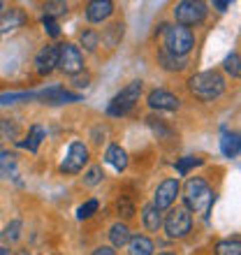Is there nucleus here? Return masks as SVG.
I'll list each match as a JSON object with an SVG mask.
<instances>
[{
    "label": "nucleus",
    "mask_w": 241,
    "mask_h": 255,
    "mask_svg": "<svg viewBox=\"0 0 241 255\" xmlns=\"http://www.w3.org/2000/svg\"><path fill=\"white\" fill-rule=\"evenodd\" d=\"M95 211H98V200H88L86 204H81V207L77 209V218H79V221H84V218H91Z\"/></svg>",
    "instance_id": "obj_31"
},
{
    "label": "nucleus",
    "mask_w": 241,
    "mask_h": 255,
    "mask_svg": "<svg viewBox=\"0 0 241 255\" xmlns=\"http://www.w3.org/2000/svg\"><path fill=\"white\" fill-rule=\"evenodd\" d=\"M239 153H241V134H239Z\"/></svg>",
    "instance_id": "obj_40"
},
{
    "label": "nucleus",
    "mask_w": 241,
    "mask_h": 255,
    "mask_svg": "<svg viewBox=\"0 0 241 255\" xmlns=\"http://www.w3.org/2000/svg\"><path fill=\"white\" fill-rule=\"evenodd\" d=\"M21 228H23V223L21 221H12L5 228V232H2V239H5V242H16V239L21 237Z\"/></svg>",
    "instance_id": "obj_28"
},
{
    "label": "nucleus",
    "mask_w": 241,
    "mask_h": 255,
    "mask_svg": "<svg viewBox=\"0 0 241 255\" xmlns=\"http://www.w3.org/2000/svg\"><path fill=\"white\" fill-rule=\"evenodd\" d=\"M148 107L151 109H158V112H176L181 105V100L176 98L174 93H169V91H165V88H155V91H151L146 98Z\"/></svg>",
    "instance_id": "obj_9"
},
{
    "label": "nucleus",
    "mask_w": 241,
    "mask_h": 255,
    "mask_svg": "<svg viewBox=\"0 0 241 255\" xmlns=\"http://www.w3.org/2000/svg\"><path fill=\"white\" fill-rule=\"evenodd\" d=\"M204 16H207V5L200 0H183L174 7V19L179 26H197L204 21Z\"/></svg>",
    "instance_id": "obj_6"
},
{
    "label": "nucleus",
    "mask_w": 241,
    "mask_h": 255,
    "mask_svg": "<svg viewBox=\"0 0 241 255\" xmlns=\"http://www.w3.org/2000/svg\"><path fill=\"white\" fill-rule=\"evenodd\" d=\"M176 195H179V181H176V179H165V181L155 188L153 207L158 209V211L169 209V207H172V202L176 200Z\"/></svg>",
    "instance_id": "obj_10"
},
{
    "label": "nucleus",
    "mask_w": 241,
    "mask_h": 255,
    "mask_svg": "<svg viewBox=\"0 0 241 255\" xmlns=\"http://www.w3.org/2000/svg\"><path fill=\"white\" fill-rule=\"evenodd\" d=\"M162 28H165V51H167V54L183 58V56L195 47V35L190 28L179 26V23H174V26H162Z\"/></svg>",
    "instance_id": "obj_3"
},
{
    "label": "nucleus",
    "mask_w": 241,
    "mask_h": 255,
    "mask_svg": "<svg viewBox=\"0 0 241 255\" xmlns=\"http://www.w3.org/2000/svg\"><path fill=\"white\" fill-rule=\"evenodd\" d=\"M19 255H30V253H28V251H19Z\"/></svg>",
    "instance_id": "obj_39"
},
{
    "label": "nucleus",
    "mask_w": 241,
    "mask_h": 255,
    "mask_svg": "<svg viewBox=\"0 0 241 255\" xmlns=\"http://www.w3.org/2000/svg\"><path fill=\"white\" fill-rule=\"evenodd\" d=\"M37 98V93H2L0 95V105H14L19 100H33Z\"/></svg>",
    "instance_id": "obj_29"
},
{
    "label": "nucleus",
    "mask_w": 241,
    "mask_h": 255,
    "mask_svg": "<svg viewBox=\"0 0 241 255\" xmlns=\"http://www.w3.org/2000/svg\"><path fill=\"white\" fill-rule=\"evenodd\" d=\"M0 255H9V251H7L5 246H0Z\"/></svg>",
    "instance_id": "obj_38"
},
{
    "label": "nucleus",
    "mask_w": 241,
    "mask_h": 255,
    "mask_svg": "<svg viewBox=\"0 0 241 255\" xmlns=\"http://www.w3.org/2000/svg\"><path fill=\"white\" fill-rule=\"evenodd\" d=\"M0 137H5V139H16L19 137V126L9 119H2L0 121Z\"/></svg>",
    "instance_id": "obj_25"
},
{
    "label": "nucleus",
    "mask_w": 241,
    "mask_h": 255,
    "mask_svg": "<svg viewBox=\"0 0 241 255\" xmlns=\"http://www.w3.org/2000/svg\"><path fill=\"white\" fill-rule=\"evenodd\" d=\"M132 235H130V228H127L125 223H114L112 228H109V242L114 249H120V246H125L130 244Z\"/></svg>",
    "instance_id": "obj_15"
},
{
    "label": "nucleus",
    "mask_w": 241,
    "mask_h": 255,
    "mask_svg": "<svg viewBox=\"0 0 241 255\" xmlns=\"http://www.w3.org/2000/svg\"><path fill=\"white\" fill-rule=\"evenodd\" d=\"M112 12H114V2H109V0H93L86 5V19L91 23H102L112 16Z\"/></svg>",
    "instance_id": "obj_13"
},
{
    "label": "nucleus",
    "mask_w": 241,
    "mask_h": 255,
    "mask_svg": "<svg viewBox=\"0 0 241 255\" xmlns=\"http://www.w3.org/2000/svg\"><path fill=\"white\" fill-rule=\"evenodd\" d=\"M130 255H153V242L144 235H137L130 239Z\"/></svg>",
    "instance_id": "obj_19"
},
{
    "label": "nucleus",
    "mask_w": 241,
    "mask_h": 255,
    "mask_svg": "<svg viewBox=\"0 0 241 255\" xmlns=\"http://www.w3.org/2000/svg\"><path fill=\"white\" fill-rule=\"evenodd\" d=\"M223 67H225V72L228 74L239 77L241 79V56L239 54H230L228 58H225V63H223Z\"/></svg>",
    "instance_id": "obj_23"
},
{
    "label": "nucleus",
    "mask_w": 241,
    "mask_h": 255,
    "mask_svg": "<svg viewBox=\"0 0 241 255\" xmlns=\"http://www.w3.org/2000/svg\"><path fill=\"white\" fill-rule=\"evenodd\" d=\"M44 9H47V16H51V14H65L67 12V5H65V2H49Z\"/></svg>",
    "instance_id": "obj_34"
},
{
    "label": "nucleus",
    "mask_w": 241,
    "mask_h": 255,
    "mask_svg": "<svg viewBox=\"0 0 241 255\" xmlns=\"http://www.w3.org/2000/svg\"><path fill=\"white\" fill-rule=\"evenodd\" d=\"M141 221H144V228H146L148 232H158V228L162 225V216L153 204H148V207H144V211H141Z\"/></svg>",
    "instance_id": "obj_18"
},
{
    "label": "nucleus",
    "mask_w": 241,
    "mask_h": 255,
    "mask_svg": "<svg viewBox=\"0 0 241 255\" xmlns=\"http://www.w3.org/2000/svg\"><path fill=\"white\" fill-rule=\"evenodd\" d=\"M116 209H119V214H123L125 218H132L134 216V207L130 200H119L116 202Z\"/></svg>",
    "instance_id": "obj_33"
},
{
    "label": "nucleus",
    "mask_w": 241,
    "mask_h": 255,
    "mask_svg": "<svg viewBox=\"0 0 241 255\" xmlns=\"http://www.w3.org/2000/svg\"><path fill=\"white\" fill-rule=\"evenodd\" d=\"M88 162V148L84 141H72L67 146V153L60 162V172L63 174H79L84 165Z\"/></svg>",
    "instance_id": "obj_7"
},
{
    "label": "nucleus",
    "mask_w": 241,
    "mask_h": 255,
    "mask_svg": "<svg viewBox=\"0 0 241 255\" xmlns=\"http://www.w3.org/2000/svg\"><path fill=\"white\" fill-rule=\"evenodd\" d=\"M2 16H5V5L0 2V21H2Z\"/></svg>",
    "instance_id": "obj_37"
},
{
    "label": "nucleus",
    "mask_w": 241,
    "mask_h": 255,
    "mask_svg": "<svg viewBox=\"0 0 241 255\" xmlns=\"http://www.w3.org/2000/svg\"><path fill=\"white\" fill-rule=\"evenodd\" d=\"M23 21H26V16H23L21 9H9V14H7V19H5V30H12V28L21 26Z\"/></svg>",
    "instance_id": "obj_30"
},
{
    "label": "nucleus",
    "mask_w": 241,
    "mask_h": 255,
    "mask_svg": "<svg viewBox=\"0 0 241 255\" xmlns=\"http://www.w3.org/2000/svg\"><path fill=\"white\" fill-rule=\"evenodd\" d=\"M79 40H81V47H86V51H95L98 44H100V35L95 30H84L79 35Z\"/></svg>",
    "instance_id": "obj_24"
},
{
    "label": "nucleus",
    "mask_w": 241,
    "mask_h": 255,
    "mask_svg": "<svg viewBox=\"0 0 241 255\" xmlns=\"http://www.w3.org/2000/svg\"><path fill=\"white\" fill-rule=\"evenodd\" d=\"M105 162L112 165L116 172H123V169L127 167V153L119 146V144H112V146L107 148V153H105Z\"/></svg>",
    "instance_id": "obj_14"
},
{
    "label": "nucleus",
    "mask_w": 241,
    "mask_h": 255,
    "mask_svg": "<svg viewBox=\"0 0 241 255\" xmlns=\"http://www.w3.org/2000/svg\"><path fill=\"white\" fill-rule=\"evenodd\" d=\"M216 255H241V242L239 239H225L216 244Z\"/></svg>",
    "instance_id": "obj_22"
},
{
    "label": "nucleus",
    "mask_w": 241,
    "mask_h": 255,
    "mask_svg": "<svg viewBox=\"0 0 241 255\" xmlns=\"http://www.w3.org/2000/svg\"><path fill=\"white\" fill-rule=\"evenodd\" d=\"M19 172V160L9 151H0V176L2 179H14Z\"/></svg>",
    "instance_id": "obj_16"
},
{
    "label": "nucleus",
    "mask_w": 241,
    "mask_h": 255,
    "mask_svg": "<svg viewBox=\"0 0 241 255\" xmlns=\"http://www.w3.org/2000/svg\"><path fill=\"white\" fill-rule=\"evenodd\" d=\"M188 88H190V93H193L195 98L209 102V100H216V98L223 95V91H225V79H223L221 72H214V70L197 72L188 79Z\"/></svg>",
    "instance_id": "obj_1"
},
{
    "label": "nucleus",
    "mask_w": 241,
    "mask_h": 255,
    "mask_svg": "<svg viewBox=\"0 0 241 255\" xmlns=\"http://www.w3.org/2000/svg\"><path fill=\"white\" fill-rule=\"evenodd\" d=\"M58 65V44L56 47H44L37 54V58H35V70H37V74H49L54 72V67Z\"/></svg>",
    "instance_id": "obj_11"
},
{
    "label": "nucleus",
    "mask_w": 241,
    "mask_h": 255,
    "mask_svg": "<svg viewBox=\"0 0 241 255\" xmlns=\"http://www.w3.org/2000/svg\"><path fill=\"white\" fill-rule=\"evenodd\" d=\"M58 67L65 74H79L84 70V56L74 44H58Z\"/></svg>",
    "instance_id": "obj_8"
},
{
    "label": "nucleus",
    "mask_w": 241,
    "mask_h": 255,
    "mask_svg": "<svg viewBox=\"0 0 241 255\" xmlns=\"http://www.w3.org/2000/svg\"><path fill=\"white\" fill-rule=\"evenodd\" d=\"M216 195L214 190L209 188V183L200 176H195L186 183V190H183V202H186V209H193V211H200L204 218L209 216L211 207H214Z\"/></svg>",
    "instance_id": "obj_2"
},
{
    "label": "nucleus",
    "mask_w": 241,
    "mask_h": 255,
    "mask_svg": "<svg viewBox=\"0 0 241 255\" xmlns=\"http://www.w3.org/2000/svg\"><path fill=\"white\" fill-rule=\"evenodd\" d=\"M91 255H116V253H114V249H112V246H98V249H95Z\"/></svg>",
    "instance_id": "obj_35"
},
{
    "label": "nucleus",
    "mask_w": 241,
    "mask_h": 255,
    "mask_svg": "<svg viewBox=\"0 0 241 255\" xmlns=\"http://www.w3.org/2000/svg\"><path fill=\"white\" fill-rule=\"evenodd\" d=\"M162 228H165L169 239H181V237H186L188 232H190V228H193V216H190V211H188L186 207H176L165 216Z\"/></svg>",
    "instance_id": "obj_5"
},
{
    "label": "nucleus",
    "mask_w": 241,
    "mask_h": 255,
    "mask_svg": "<svg viewBox=\"0 0 241 255\" xmlns=\"http://www.w3.org/2000/svg\"><path fill=\"white\" fill-rule=\"evenodd\" d=\"M37 98H42V100L49 102V105H67V102H79L81 100V95L70 93V91H65V88H60V86L47 88V91L37 93Z\"/></svg>",
    "instance_id": "obj_12"
},
{
    "label": "nucleus",
    "mask_w": 241,
    "mask_h": 255,
    "mask_svg": "<svg viewBox=\"0 0 241 255\" xmlns=\"http://www.w3.org/2000/svg\"><path fill=\"white\" fill-rule=\"evenodd\" d=\"M200 165H202L200 158H193V155H188V158H181V160L176 162V172H179L181 176H186L190 169H193V167H200Z\"/></svg>",
    "instance_id": "obj_26"
},
{
    "label": "nucleus",
    "mask_w": 241,
    "mask_h": 255,
    "mask_svg": "<svg viewBox=\"0 0 241 255\" xmlns=\"http://www.w3.org/2000/svg\"><path fill=\"white\" fill-rule=\"evenodd\" d=\"M158 61H160V65L165 67V70H172V72H181V70H186V58H179V56H172L167 54V51H162V54H158Z\"/></svg>",
    "instance_id": "obj_21"
},
{
    "label": "nucleus",
    "mask_w": 241,
    "mask_h": 255,
    "mask_svg": "<svg viewBox=\"0 0 241 255\" xmlns=\"http://www.w3.org/2000/svg\"><path fill=\"white\" fill-rule=\"evenodd\" d=\"M221 151L225 158H235L239 153V134L235 132H228L223 130V137H221Z\"/></svg>",
    "instance_id": "obj_20"
},
{
    "label": "nucleus",
    "mask_w": 241,
    "mask_h": 255,
    "mask_svg": "<svg viewBox=\"0 0 241 255\" xmlns=\"http://www.w3.org/2000/svg\"><path fill=\"white\" fill-rule=\"evenodd\" d=\"M42 139H44V128L42 126H33L30 130H28V137L23 141H19V146L28 148L30 153H37V148H40Z\"/></svg>",
    "instance_id": "obj_17"
},
{
    "label": "nucleus",
    "mask_w": 241,
    "mask_h": 255,
    "mask_svg": "<svg viewBox=\"0 0 241 255\" xmlns=\"http://www.w3.org/2000/svg\"><path fill=\"white\" fill-rule=\"evenodd\" d=\"M102 176H105L102 167H100V165H93V167L84 174V186H98V183L102 181Z\"/></svg>",
    "instance_id": "obj_27"
},
{
    "label": "nucleus",
    "mask_w": 241,
    "mask_h": 255,
    "mask_svg": "<svg viewBox=\"0 0 241 255\" xmlns=\"http://www.w3.org/2000/svg\"><path fill=\"white\" fill-rule=\"evenodd\" d=\"M158 255H174V253H158Z\"/></svg>",
    "instance_id": "obj_41"
},
{
    "label": "nucleus",
    "mask_w": 241,
    "mask_h": 255,
    "mask_svg": "<svg viewBox=\"0 0 241 255\" xmlns=\"http://www.w3.org/2000/svg\"><path fill=\"white\" fill-rule=\"evenodd\" d=\"M139 95H141V81H130L119 95L112 98L107 107V114L109 116H125L130 114L134 109V105L139 102Z\"/></svg>",
    "instance_id": "obj_4"
},
{
    "label": "nucleus",
    "mask_w": 241,
    "mask_h": 255,
    "mask_svg": "<svg viewBox=\"0 0 241 255\" xmlns=\"http://www.w3.org/2000/svg\"><path fill=\"white\" fill-rule=\"evenodd\" d=\"M42 26H44V30H47L49 37H58V35H60L58 23H56L51 16H44V19H42Z\"/></svg>",
    "instance_id": "obj_32"
},
{
    "label": "nucleus",
    "mask_w": 241,
    "mask_h": 255,
    "mask_svg": "<svg viewBox=\"0 0 241 255\" xmlns=\"http://www.w3.org/2000/svg\"><path fill=\"white\" fill-rule=\"evenodd\" d=\"M214 7L218 9V12H225V9L230 7V2H228V0H218V2H214Z\"/></svg>",
    "instance_id": "obj_36"
}]
</instances>
